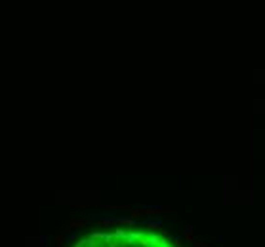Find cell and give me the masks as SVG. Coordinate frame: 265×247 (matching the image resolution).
<instances>
[{"label": "cell", "mask_w": 265, "mask_h": 247, "mask_svg": "<svg viewBox=\"0 0 265 247\" xmlns=\"http://www.w3.org/2000/svg\"><path fill=\"white\" fill-rule=\"evenodd\" d=\"M73 247H176L164 234L147 228L98 230L80 238Z\"/></svg>", "instance_id": "obj_1"}]
</instances>
